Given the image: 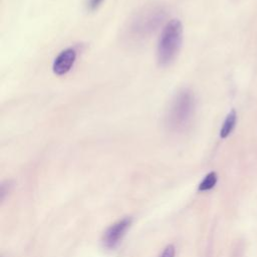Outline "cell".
<instances>
[{
    "label": "cell",
    "mask_w": 257,
    "mask_h": 257,
    "mask_svg": "<svg viewBox=\"0 0 257 257\" xmlns=\"http://www.w3.org/2000/svg\"><path fill=\"white\" fill-rule=\"evenodd\" d=\"M195 112V98L191 90L184 88L176 93L165 116V124L172 132L185 130Z\"/></svg>",
    "instance_id": "obj_1"
},
{
    "label": "cell",
    "mask_w": 257,
    "mask_h": 257,
    "mask_svg": "<svg viewBox=\"0 0 257 257\" xmlns=\"http://www.w3.org/2000/svg\"><path fill=\"white\" fill-rule=\"evenodd\" d=\"M166 13L160 5H148L139 11L127 26L126 36L133 41H140L154 32L162 23Z\"/></svg>",
    "instance_id": "obj_2"
},
{
    "label": "cell",
    "mask_w": 257,
    "mask_h": 257,
    "mask_svg": "<svg viewBox=\"0 0 257 257\" xmlns=\"http://www.w3.org/2000/svg\"><path fill=\"white\" fill-rule=\"evenodd\" d=\"M183 41V25L180 20L172 19L164 27L158 43L157 58L162 66L170 65L177 57Z\"/></svg>",
    "instance_id": "obj_3"
},
{
    "label": "cell",
    "mask_w": 257,
    "mask_h": 257,
    "mask_svg": "<svg viewBox=\"0 0 257 257\" xmlns=\"http://www.w3.org/2000/svg\"><path fill=\"white\" fill-rule=\"evenodd\" d=\"M132 224V218L125 217L110 225L102 235V245L107 249H114Z\"/></svg>",
    "instance_id": "obj_4"
},
{
    "label": "cell",
    "mask_w": 257,
    "mask_h": 257,
    "mask_svg": "<svg viewBox=\"0 0 257 257\" xmlns=\"http://www.w3.org/2000/svg\"><path fill=\"white\" fill-rule=\"evenodd\" d=\"M76 58V52L73 48H66L63 51H61L56 58L53 61L52 64V69L53 72L57 75H63L65 73H67Z\"/></svg>",
    "instance_id": "obj_5"
},
{
    "label": "cell",
    "mask_w": 257,
    "mask_h": 257,
    "mask_svg": "<svg viewBox=\"0 0 257 257\" xmlns=\"http://www.w3.org/2000/svg\"><path fill=\"white\" fill-rule=\"evenodd\" d=\"M236 121H237V112L234 108H232L229 111V113L226 115V118L220 130V137L222 139L227 138L232 133V131L236 125Z\"/></svg>",
    "instance_id": "obj_6"
},
{
    "label": "cell",
    "mask_w": 257,
    "mask_h": 257,
    "mask_svg": "<svg viewBox=\"0 0 257 257\" xmlns=\"http://www.w3.org/2000/svg\"><path fill=\"white\" fill-rule=\"evenodd\" d=\"M217 174L215 172H210L205 176L203 181L199 185V191H208L211 190L217 183Z\"/></svg>",
    "instance_id": "obj_7"
},
{
    "label": "cell",
    "mask_w": 257,
    "mask_h": 257,
    "mask_svg": "<svg viewBox=\"0 0 257 257\" xmlns=\"http://www.w3.org/2000/svg\"><path fill=\"white\" fill-rule=\"evenodd\" d=\"M175 253H176V250H175V247L174 245L170 244L168 245L162 252V254L159 256V257H175Z\"/></svg>",
    "instance_id": "obj_8"
},
{
    "label": "cell",
    "mask_w": 257,
    "mask_h": 257,
    "mask_svg": "<svg viewBox=\"0 0 257 257\" xmlns=\"http://www.w3.org/2000/svg\"><path fill=\"white\" fill-rule=\"evenodd\" d=\"M103 0H89L87 3V7L89 10H95Z\"/></svg>",
    "instance_id": "obj_9"
}]
</instances>
